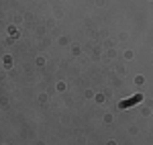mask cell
<instances>
[{
	"label": "cell",
	"mask_w": 153,
	"mask_h": 145,
	"mask_svg": "<svg viewBox=\"0 0 153 145\" xmlns=\"http://www.w3.org/2000/svg\"><path fill=\"white\" fill-rule=\"evenodd\" d=\"M141 94H137V96H133L131 100H125V102H120V109H129L131 104H135V102H141Z\"/></svg>",
	"instance_id": "1"
}]
</instances>
